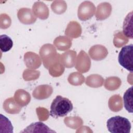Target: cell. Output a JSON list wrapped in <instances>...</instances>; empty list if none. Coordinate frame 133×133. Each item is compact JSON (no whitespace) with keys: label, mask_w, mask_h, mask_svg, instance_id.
I'll return each mask as SVG.
<instances>
[{"label":"cell","mask_w":133,"mask_h":133,"mask_svg":"<svg viewBox=\"0 0 133 133\" xmlns=\"http://www.w3.org/2000/svg\"><path fill=\"white\" fill-rule=\"evenodd\" d=\"M132 51V44L125 46L121 49L118 57L119 64L131 73L133 71Z\"/></svg>","instance_id":"cell-3"},{"label":"cell","mask_w":133,"mask_h":133,"mask_svg":"<svg viewBox=\"0 0 133 133\" xmlns=\"http://www.w3.org/2000/svg\"><path fill=\"white\" fill-rule=\"evenodd\" d=\"M132 86L129 88L124 93L123 96L124 105L125 109L130 113L133 112L132 110Z\"/></svg>","instance_id":"cell-5"},{"label":"cell","mask_w":133,"mask_h":133,"mask_svg":"<svg viewBox=\"0 0 133 133\" xmlns=\"http://www.w3.org/2000/svg\"><path fill=\"white\" fill-rule=\"evenodd\" d=\"M13 46L11 38L6 34L0 36V49L2 52H7L10 50Z\"/></svg>","instance_id":"cell-6"},{"label":"cell","mask_w":133,"mask_h":133,"mask_svg":"<svg viewBox=\"0 0 133 133\" xmlns=\"http://www.w3.org/2000/svg\"><path fill=\"white\" fill-rule=\"evenodd\" d=\"M107 127L112 133H129L131 126L127 118L118 115L108 119Z\"/></svg>","instance_id":"cell-2"},{"label":"cell","mask_w":133,"mask_h":133,"mask_svg":"<svg viewBox=\"0 0 133 133\" xmlns=\"http://www.w3.org/2000/svg\"><path fill=\"white\" fill-rule=\"evenodd\" d=\"M132 12H131L126 16L123 24V33L127 37L130 38H132V29H130L129 26H132Z\"/></svg>","instance_id":"cell-7"},{"label":"cell","mask_w":133,"mask_h":133,"mask_svg":"<svg viewBox=\"0 0 133 133\" xmlns=\"http://www.w3.org/2000/svg\"><path fill=\"white\" fill-rule=\"evenodd\" d=\"M36 129H38L37 132H56V131H55L54 130H51L47 126H46L43 123L41 122H38L31 124L29 126L26 127L24 129V130L22 131L21 132H32Z\"/></svg>","instance_id":"cell-4"},{"label":"cell","mask_w":133,"mask_h":133,"mask_svg":"<svg viewBox=\"0 0 133 133\" xmlns=\"http://www.w3.org/2000/svg\"><path fill=\"white\" fill-rule=\"evenodd\" d=\"M50 108V115L57 118L67 115L72 111L73 106L68 98L58 95L53 100Z\"/></svg>","instance_id":"cell-1"}]
</instances>
